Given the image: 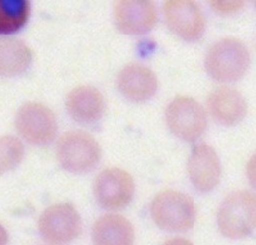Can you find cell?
Instances as JSON below:
<instances>
[{"label":"cell","mask_w":256,"mask_h":245,"mask_svg":"<svg viewBox=\"0 0 256 245\" xmlns=\"http://www.w3.org/2000/svg\"><path fill=\"white\" fill-rule=\"evenodd\" d=\"M250 64L247 46L235 37L216 42L206 56L204 66L208 75L222 83H233L244 77Z\"/></svg>","instance_id":"1"},{"label":"cell","mask_w":256,"mask_h":245,"mask_svg":"<svg viewBox=\"0 0 256 245\" xmlns=\"http://www.w3.org/2000/svg\"><path fill=\"white\" fill-rule=\"evenodd\" d=\"M56 156L66 170L72 174H86L98 166L102 152L100 144L91 134L74 130L60 138Z\"/></svg>","instance_id":"2"},{"label":"cell","mask_w":256,"mask_h":245,"mask_svg":"<svg viewBox=\"0 0 256 245\" xmlns=\"http://www.w3.org/2000/svg\"><path fill=\"white\" fill-rule=\"evenodd\" d=\"M151 216L162 229L170 232L190 230L195 222L196 210L189 195L172 189L160 192L151 204Z\"/></svg>","instance_id":"3"},{"label":"cell","mask_w":256,"mask_h":245,"mask_svg":"<svg viewBox=\"0 0 256 245\" xmlns=\"http://www.w3.org/2000/svg\"><path fill=\"white\" fill-rule=\"evenodd\" d=\"M255 196L246 190L228 194L218 212L220 233L231 239L247 237L255 229Z\"/></svg>","instance_id":"4"},{"label":"cell","mask_w":256,"mask_h":245,"mask_svg":"<svg viewBox=\"0 0 256 245\" xmlns=\"http://www.w3.org/2000/svg\"><path fill=\"white\" fill-rule=\"evenodd\" d=\"M16 129L27 142L34 145H47L58 133V120L47 106L29 102L18 110L14 118Z\"/></svg>","instance_id":"5"},{"label":"cell","mask_w":256,"mask_h":245,"mask_svg":"<svg viewBox=\"0 0 256 245\" xmlns=\"http://www.w3.org/2000/svg\"><path fill=\"white\" fill-rule=\"evenodd\" d=\"M82 218L70 204H56L47 208L38 220V230L44 241L64 244L78 238L82 232Z\"/></svg>","instance_id":"6"},{"label":"cell","mask_w":256,"mask_h":245,"mask_svg":"<svg viewBox=\"0 0 256 245\" xmlns=\"http://www.w3.org/2000/svg\"><path fill=\"white\" fill-rule=\"evenodd\" d=\"M166 120L170 130L182 140H197L206 128V114L194 98L178 96L166 110Z\"/></svg>","instance_id":"7"},{"label":"cell","mask_w":256,"mask_h":245,"mask_svg":"<svg viewBox=\"0 0 256 245\" xmlns=\"http://www.w3.org/2000/svg\"><path fill=\"white\" fill-rule=\"evenodd\" d=\"M134 192L135 183L132 176L120 168L104 170L97 175L93 184L97 204L110 210L126 208L131 202Z\"/></svg>","instance_id":"8"},{"label":"cell","mask_w":256,"mask_h":245,"mask_svg":"<svg viewBox=\"0 0 256 245\" xmlns=\"http://www.w3.org/2000/svg\"><path fill=\"white\" fill-rule=\"evenodd\" d=\"M114 20L118 30L130 36L149 33L158 22L153 0H116Z\"/></svg>","instance_id":"9"},{"label":"cell","mask_w":256,"mask_h":245,"mask_svg":"<svg viewBox=\"0 0 256 245\" xmlns=\"http://www.w3.org/2000/svg\"><path fill=\"white\" fill-rule=\"evenodd\" d=\"M164 14L170 30L186 41L200 39L206 20L195 0H164Z\"/></svg>","instance_id":"10"},{"label":"cell","mask_w":256,"mask_h":245,"mask_svg":"<svg viewBox=\"0 0 256 245\" xmlns=\"http://www.w3.org/2000/svg\"><path fill=\"white\" fill-rule=\"evenodd\" d=\"M188 174L194 187L201 192H208L218 185L222 168L214 147L208 144L194 147L188 162Z\"/></svg>","instance_id":"11"},{"label":"cell","mask_w":256,"mask_h":245,"mask_svg":"<svg viewBox=\"0 0 256 245\" xmlns=\"http://www.w3.org/2000/svg\"><path fill=\"white\" fill-rule=\"evenodd\" d=\"M116 87L128 100L142 102L150 100L158 91V77L149 68L132 64L122 68L116 77Z\"/></svg>","instance_id":"12"},{"label":"cell","mask_w":256,"mask_h":245,"mask_svg":"<svg viewBox=\"0 0 256 245\" xmlns=\"http://www.w3.org/2000/svg\"><path fill=\"white\" fill-rule=\"evenodd\" d=\"M66 108L74 120L81 124H94L104 114L106 100L96 87L81 85L68 94Z\"/></svg>","instance_id":"13"},{"label":"cell","mask_w":256,"mask_h":245,"mask_svg":"<svg viewBox=\"0 0 256 245\" xmlns=\"http://www.w3.org/2000/svg\"><path fill=\"white\" fill-rule=\"evenodd\" d=\"M208 108L212 116L224 126H235L247 114V102L235 88L222 86L214 89L208 98Z\"/></svg>","instance_id":"14"},{"label":"cell","mask_w":256,"mask_h":245,"mask_svg":"<svg viewBox=\"0 0 256 245\" xmlns=\"http://www.w3.org/2000/svg\"><path fill=\"white\" fill-rule=\"evenodd\" d=\"M92 240L97 245H130L135 240L134 226L120 214H106L94 223Z\"/></svg>","instance_id":"15"},{"label":"cell","mask_w":256,"mask_h":245,"mask_svg":"<svg viewBox=\"0 0 256 245\" xmlns=\"http://www.w3.org/2000/svg\"><path fill=\"white\" fill-rule=\"evenodd\" d=\"M33 60L32 49L24 41L10 36L0 37V77L22 75Z\"/></svg>","instance_id":"16"},{"label":"cell","mask_w":256,"mask_h":245,"mask_svg":"<svg viewBox=\"0 0 256 245\" xmlns=\"http://www.w3.org/2000/svg\"><path fill=\"white\" fill-rule=\"evenodd\" d=\"M31 16V0H0V37L26 27Z\"/></svg>","instance_id":"17"},{"label":"cell","mask_w":256,"mask_h":245,"mask_svg":"<svg viewBox=\"0 0 256 245\" xmlns=\"http://www.w3.org/2000/svg\"><path fill=\"white\" fill-rule=\"evenodd\" d=\"M24 147L16 136H0V174L14 168L24 158Z\"/></svg>","instance_id":"18"},{"label":"cell","mask_w":256,"mask_h":245,"mask_svg":"<svg viewBox=\"0 0 256 245\" xmlns=\"http://www.w3.org/2000/svg\"><path fill=\"white\" fill-rule=\"evenodd\" d=\"M212 8L220 14L232 16L239 12L247 0H208Z\"/></svg>","instance_id":"19"},{"label":"cell","mask_w":256,"mask_h":245,"mask_svg":"<svg viewBox=\"0 0 256 245\" xmlns=\"http://www.w3.org/2000/svg\"><path fill=\"white\" fill-rule=\"evenodd\" d=\"M8 242V234L6 228L0 224V245L6 244Z\"/></svg>","instance_id":"20"}]
</instances>
